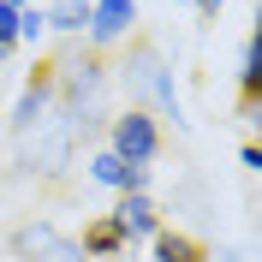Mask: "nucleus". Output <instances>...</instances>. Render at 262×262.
I'll list each match as a JSON object with an SVG mask.
<instances>
[{
	"mask_svg": "<svg viewBox=\"0 0 262 262\" xmlns=\"http://www.w3.org/2000/svg\"><path fill=\"white\" fill-rule=\"evenodd\" d=\"M238 90L262 96V36H245V54H238Z\"/></svg>",
	"mask_w": 262,
	"mask_h": 262,
	"instance_id": "f8f14e48",
	"label": "nucleus"
},
{
	"mask_svg": "<svg viewBox=\"0 0 262 262\" xmlns=\"http://www.w3.org/2000/svg\"><path fill=\"white\" fill-rule=\"evenodd\" d=\"M48 36H83L90 30V0H42Z\"/></svg>",
	"mask_w": 262,
	"mask_h": 262,
	"instance_id": "9d476101",
	"label": "nucleus"
},
{
	"mask_svg": "<svg viewBox=\"0 0 262 262\" xmlns=\"http://www.w3.org/2000/svg\"><path fill=\"white\" fill-rule=\"evenodd\" d=\"M149 250H155V262H209V250L196 245L191 232H173V227L155 232V238H149Z\"/></svg>",
	"mask_w": 262,
	"mask_h": 262,
	"instance_id": "9b49d317",
	"label": "nucleus"
},
{
	"mask_svg": "<svg viewBox=\"0 0 262 262\" xmlns=\"http://www.w3.org/2000/svg\"><path fill=\"white\" fill-rule=\"evenodd\" d=\"M78 250L90 262H114V256H125V238H119V227L107 221V214H96V221L78 232Z\"/></svg>",
	"mask_w": 262,
	"mask_h": 262,
	"instance_id": "1a4fd4ad",
	"label": "nucleus"
},
{
	"mask_svg": "<svg viewBox=\"0 0 262 262\" xmlns=\"http://www.w3.org/2000/svg\"><path fill=\"white\" fill-rule=\"evenodd\" d=\"M119 83H125V107H143L155 125H191L185 119V101H179V83H173V66H167L161 48H125V66H119Z\"/></svg>",
	"mask_w": 262,
	"mask_h": 262,
	"instance_id": "f03ea898",
	"label": "nucleus"
},
{
	"mask_svg": "<svg viewBox=\"0 0 262 262\" xmlns=\"http://www.w3.org/2000/svg\"><path fill=\"white\" fill-rule=\"evenodd\" d=\"M48 78H54V96H60L66 119H72V131H90V125H107V96H114V72L101 66V54L90 48H72L66 60L48 66Z\"/></svg>",
	"mask_w": 262,
	"mask_h": 262,
	"instance_id": "f257e3e1",
	"label": "nucleus"
},
{
	"mask_svg": "<svg viewBox=\"0 0 262 262\" xmlns=\"http://www.w3.org/2000/svg\"><path fill=\"white\" fill-rule=\"evenodd\" d=\"M12 30H18V6H6V0H0V48H18Z\"/></svg>",
	"mask_w": 262,
	"mask_h": 262,
	"instance_id": "4468645a",
	"label": "nucleus"
},
{
	"mask_svg": "<svg viewBox=\"0 0 262 262\" xmlns=\"http://www.w3.org/2000/svg\"><path fill=\"white\" fill-rule=\"evenodd\" d=\"M191 12H203V18H221V12H227V0H191Z\"/></svg>",
	"mask_w": 262,
	"mask_h": 262,
	"instance_id": "dca6fc26",
	"label": "nucleus"
},
{
	"mask_svg": "<svg viewBox=\"0 0 262 262\" xmlns=\"http://www.w3.org/2000/svg\"><path fill=\"white\" fill-rule=\"evenodd\" d=\"M221 262H250V256H245V250H227V256H221Z\"/></svg>",
	"mask_w": 262,
	"mask_h": 262,
	"instance_id": "f3484780",
	"label": "nucleus"
},
{
	"mask_svg": "<svg viewBox=\"0 0 262 262\" xmlns=\"http://www.w3.org/2000/svg\"><path fill=\"white\" fill-rule=\"evenodd\" d=\"M238 167H245V173H256V167H262V149L245 143V149H238Z\"/></svg>",
	"mask_w": 262,
	"mask_h": 262,
	"instance_id": "2eb2a0df",
	"label": "nucleus"
},
{
	"mask_svg": "<svg viewBox=\"0 0 262 262\" xmlns=\"http://www.w3.org/2000/svg\"><path fill=\"white\" fill-rule=\"evenodd\" d=\"M107 221L119 227L125 245H131V238H155V232H161V209H155V196H149V191H119V203H114Z\"/></svg>",
	"mask_w": 262,
	"mask_h": 262,
	"instance_id": "0eeeda50",
	"label": "nucleus"
},
{
	"mask_svg": "<svg viewBox=\"0 0 262 262\" xmlns=\"http://www.w3.org/2000/svg\"><path fill=\"white\" fill-rule=\"evenodd\" d=\"M12 250L24 262H90L78 250V238H66L60 227H48V221H30V227H18L12 232Z\"/></svg>",
	"mask_w": 262,
	"mask_h": 262,
	"instance_id": "39448f33",
	"label": "nucleus"
},
{
	"mask_svg": "<svg viewBox=\"0 0 262 262\" xmlns=\"http://www.w3.org/2000/svg\"><path fill=\"white\" fill-rule=\"evenodd\" d=\"M6 6H42V0H6Z\"/></svg>",
	"mask_w": 262,
	"mask_h": 262,
	"instance_id": "a211bd4d",
	"label": "nucleus"
},
{
	"mask_svg": "<svg viewBox=\"0 0 262 262\" xmlns=\"http://www.w3.org/2000/svg\"><path fill=\"white\" fill-rule=\"evenodd\" d=\"M173 6H191V0H173Z\"/></svg>",
	"mask_w": 262,
	"mask_h": 262,
	"instance_id": "6ab92c4d",
	"label": "nucleus"
},
{
	"mask_svg": "<svg viewBox=\"0 0 262 262\" xmlns=\"http://www.w3.org/2000/svg\"><path fill=\"white\" fill-rule=\"evenodd\" d=\"M66 107H60V96H54V78H48V66L36 72L24 90H18V101H12V114H6V131H12L18 143L30 137V131H42L48 119H60Z\"/></svg>",
	"mask_w": 262,
	"mask_h": 262,
	"instance_id": "20e7f679",
	"label": "nucleus"
},
{
	"mask_svg": "<svg viewBox=\"0 0 262 262\" xmlns=\"http://www.w3.org/2000/svg\"><path fill=\"white\" fill-rule=\"evenodd\" d=\"M131 24H137V0H90V30H83L90 54L119 48V42L131 36Z\"/></svg>",
	"mask_w": 262,
	"mask_h": 262,
	"instance_id": "423d86ee",
	"label": "nucleus"
},
{
	"mask_svg": "<svg viewBox=\"0 0 262 262\" xmlns=\"http://www.w3.org/2000/svg\"><path fill=\"white\" fill-rule=\"evenodd\" d=\"M42 36H48V12H42V6H18V30H12V42H18V48H36Z\"/></svg>",
	"mask_w": 262,
	"mask_h": 262,
	"instance_id": "ddd939ff",
	"label": "nucleus"
},
{
	"mask_svg": "<svg viewBox=\"0 0 262 262\" xmlns=\"http://www.w3.org/2000/svg\"><path fill=\"white\" fill-rule=\"evenodd\" d=\"M101 131H107V143H101V149H114L119 161H137V167H149L155 155H161V125H155V119H149L143 107H114Z\"/></svg>",
	"mask_w": 262,
	"mask_h": 262,
	"instance_id": "7ed1b4c3",
	"label": "nucleus"
},
{
	"mask_svg": "<svg viewBox=\"0 0 262 262\" xmlns=\"http://www.w3.org/2000/svg\"><path fill=\"white\" fill-rule=\"evenodd\" d=\"M0 137H6V119H0Z\"/></svg>",
	"mask_w": 262,
	"mask_h": 262,
	"instance_id": "aec40b11",
	"label": "nucleus"
},
{
	"mask_svg": "<svg viewBox=\"0 0 262 262\" xmlns=\"http://www.w3.org/2000/svg\"><path fill=\"white\" fill-rule=\"evenodd\" d=\"M90 179L101 185V191H149V167H137V161H119L114 149H96L90 155Z\"/></svg>",
	"mask_w": 262,
	"mask_h": 262,
	"instance_id": "6e6552de",
	"label": "nucleus"
},
{
	"mask_svg": "<svg viewBox=\"0 0 262 262\" xmlns=\"http://www.w3.org/2000/svg\"><path fill=\"white\" fill-rule=\"evenodd\" d=\"M6 54H12V48H0V60H6Z\"/></svg>",
	"mask_w": 262,
	"mask_h": 262,
	"instance_id": "412c9836",
	"label": "nucleus"
}]
</instances>
